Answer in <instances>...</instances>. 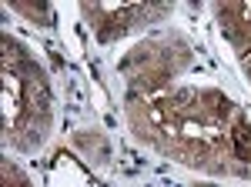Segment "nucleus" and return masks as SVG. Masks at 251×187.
<instances>
[{
    "mask_svg": "<svg viewBox=\"0 0 251 187\" xmlns=\"http://www.w3.org/2000/svg\"><path fill=\"white\" fill-rule=\"evenodd\" d=\"M234 147H238L241 161H251V131L245 120H238V127H234Z\"/></svg>",
    "mask_w": 251,
    "mask_h": 187,
    "instance_id": "nucleus-1",
    "label": "nucleus"
}]
</instances>
